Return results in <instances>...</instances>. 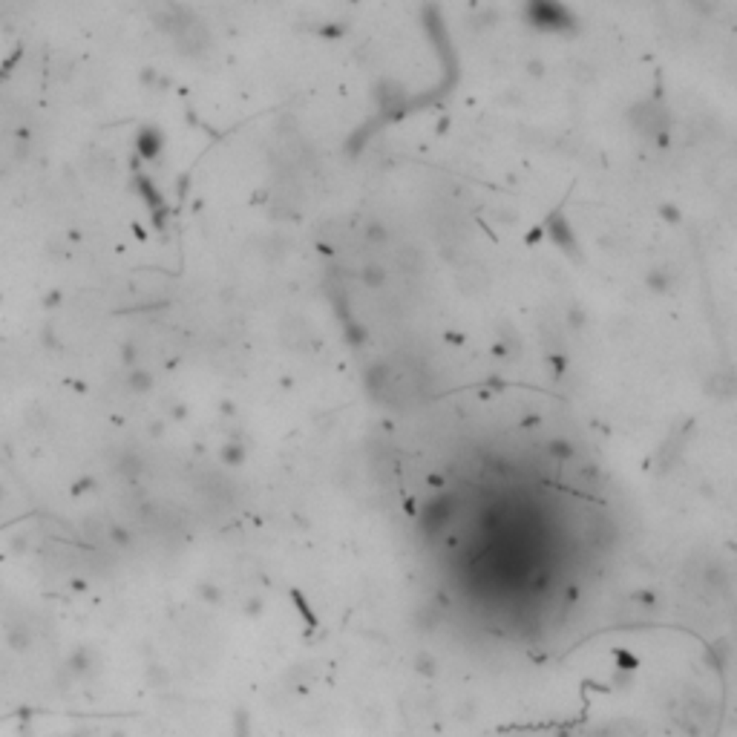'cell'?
<instances>
[{"label":"cell","mask_w":737,"mask_h":737,"mask_svg":"<svg viewBox=\"0 0 737 737\" xmlns=\"http://www.w3.org/2000/svg\"><path fill=\"white\" fill-rule=\"evenodd\" d=\"M528 15L539 26H562V23H567V15H564V9L556 4V0H530Z\"/></svg>","instance_id":"6da1fadb"},{"label":"cell","mask_w":737,"mask_h":737,"mask_svg":"<svg viewBox=\"0 0 737 737\" xmlns=\"http://www.w3.org/2000/svg\"><path fill=\"white\" fill-rule=\"evenodd\" d=\"M689 4H692L694 9H700V12H711V9L717 6V0H689Z\"/></svg>","instance_id":"7a4b0ae2"}]
</instances>
